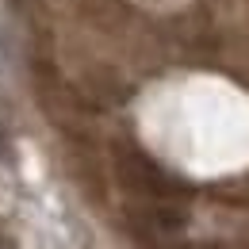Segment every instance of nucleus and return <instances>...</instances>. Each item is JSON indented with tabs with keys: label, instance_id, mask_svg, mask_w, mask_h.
Here are the masks:
<instances>
[{
	"label": "nucleus",
	"instance_id": "obj_1",
	"mask_svg": "<svg viewBox=\"0 0 249 249\" xmlns=\"http://www.w3.org/2000/svg\"><path fill=\"white\" fill-rule=\"evenodd\" d=\"M119 177H123V184H130L134 192H146V196H173L180 188L138 150H119Z\"/></svg>",
	"mask_w": 249,
	"mask_h": 249
}]
</instances>
